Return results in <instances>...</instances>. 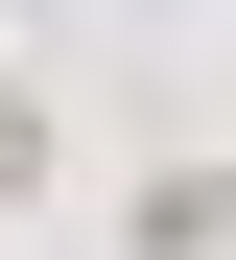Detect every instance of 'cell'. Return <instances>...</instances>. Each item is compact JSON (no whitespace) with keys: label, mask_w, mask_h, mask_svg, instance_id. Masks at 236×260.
Returning <instances> with one entry per match:
<instances>
[{"label":"cell","mask_w":236,"mask_h":260,"mask_svg":"<svg viewBox=\"0 0 236 260\" xmlns=\"http://www.w3.org/2000/svg\"><path fill=\"white\" fill-rule=\"evenodd\" d=\"M0 213H24V118H0Z\"/></svg>","instance_id":"obj_1"}]
</instances>
